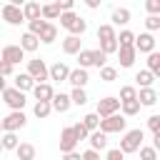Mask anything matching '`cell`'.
<instances>
[{
	"mask_svg": "<svg viewBox=\"0 0 160 160\" xmlns=\"http://www.w3.org/2000/svg\"><path fill=\"white\" fill-rule=\"evenodd\" d=\"M22 15H25V20L40 18V5L32 2V0H25V2H22Z\"/></svg>",
	"mask_w": 160,
	"mask_h": 160,
	"instance_id": "484cf974",
	"label": "cell"
},
{
	"mask_svg": "<svg viewBox=\"0 0 160 160\" xmlns=\"http://www.w3.org/2000/svg\"><path fill=\"white\" fill-rule=\"evenodd\" d=\"M118 32H115V25L112 22H105V25H100L98 28V40H110V38H115Z\"/></svg>",
	"mask_w": 160,
	"mask_h": 160,
	"instance_id": "d6a6232c",
	"label": "cell"
},
{
	"mask_svg": "<svg viewBox=\"0 0 160 160\" xmlns=\"http://www.w3.org/2000/svg\"><path fill=\"white\" fill-rule=\"evenodd\" d=\"M145 10L150 15H160V0H145Z\"/></svg>",
	"mask_w": 160,
	"mask_h": 160,
	"instance_id": "ee69618b",
	"label": "cell"
},
{
	"mask_svg": "<svg viewBox=\"0 0 160 160\" xmlns=\"http://www.w3.org/2000/svg\"><path fill=\"white\" fill-rule=\"evenodd\" d=\"M0 95H2V102H5L10 110H22L25 102H28V100H25V92L18 90V88H5Z\"/></svg>",
	"mask_w": 160,
	"mask_h": 160,
	"instance_id": "5b68a950",
	"label": "cell"
},
{
	"mask_svg": "<svg viewBox=\"0 0 160 160\" xmlns=\"http://www.w3.org/2000/svg\"><path fill=\"white\" fill-rule=\"evenodd\" d=\"M80 155H82V160H98V158H100V150L90 148V150H85V152H80Z\"/></svg>",
	"mask_w": 160,
	"mask_h": 160,
	"instance_id": "c3c4849f",
	"label": "cell"
},
{
	"mask_svg": "<svg viewBox=\"0 0 160 160\" xmlns=\"http://www.w3.org/2000/svg\"><path fill=\"white\" fill-rule=\"evenodd\" d=\"M62 155H65V160H82V155H80L75 148H72V150H68V152H62Z\"/></svg>",
	"mask_w": 160,
	"mask_h": 160,
	"instance_id": "681fc988",
	"label": "cell"
},
{
	"mask_svg": "<svg viewBox=\"0 0 160 160\" xmlns=\"http://www.w3.org/2000/svg\"><path fill=\"white\" fill-rule=\"evenodd\" d=\"M45 22H48V20H45V18H42V15H40V18H32V20H28V30H30V32H35V35H38V32H40V30H42V25H45Z\"/></svg>",
	"mask_w": 160,
	"mask_h": 160,
	"instance_id": "8d00e7d4",
	"label": "cell"
},
{
	"mask_svg": "<svg viewBox=\"0 0 160 160\" xmlns=\"http://www.w3.org/2000/svg\"><path fill=\"white\" fill-rule=\"evenodd\" d=\"M88 140H90V145H92L95 150H105V148H108V132H102L100 128L90 130V132H88Z\"/></svg>",
	"mask_w": 160,
	"mask_h": 160,
	"instance_id": "ac0fdd59",
	"label": "cell"
},
{
	"mask_svg": "<svg viewBox=\"0 0 160 160\" xmlns=\"http://www.w3.org/2000/svg\"><path fill=\"white\" fill-rule=\"evenodd\" d=\"M125 125H128V120H125V115H118V110L110 112V115H105V118H100V122H98V128L102 132H108V135L110 132H122Z\"/></svg>",
	"mask_w": 160,
	"mask_h": 160,
	"instance_id": "277c9868",
	"label": "cell"
},
{
	"mask_svg": "<svg viewBox=\"0 0 160 160\" xmlns=\"http://www.w3.org/2000/svg\"><path fill=\"white\" fill-rule=\"evenodd\" d=\"M70 102H72V105H85V102H88V92H85V88H72V92H70Z\"/></svg>",
	"mask_w": 160,
	"mask_h": 160,
	"instance_id": "836d02e7",
	"label": "cell"
},
{
	"mask_svg": "<svg viewBox=\"0 0 160 160\" xmlns=\"http://www.w3.org/2000/svg\"><path fill=\"white\" fill-rule=\"evenodd\" d=\"M32 112H35V118H48V115L52 112L50 100H38V102H35V108H32Z\"/></svg>",
	"mask_w": 160,
	"mask_h": 160,
	"instance_id": "4dcf8cb0",
	"label": "cell"
},
{
	"mask_svg": "<svg viewBox=\"0 0 160 160\" xmlns=\"http://www.w3.org/2000/svg\"><path fill=\"white\" fill-rule=\"evenodd\" d=\"M32 85H35V80L30 78V72H20V75H15V88H18V90L25 92V90H30Z\"/></svg>",
	"mask_w": 160,
	"mask_h": 160,
	"instance_id": "83f0119b",
	"label": "cell"
},
{
	"mask_svg": "<svg viewBox=\"0 0 160 160\" xmlns=\"http://www.w3.org/2000/svg\"><path fill=\"white\" fill-rule=\"evenodd\" d=\"M135 82H138L140 88H145V85H152V82H155V75H152L150 70H140V72L135 75Z\"/></svg>",
	"mask_w": 160,
	"mask_h": 160,
	"instance_id": "e575fe53",
	"label": "cell"
},
{
	"mask_svg": "<svg viewBox=\"0 0 160 160\" xmlns=\"http://www.w3.org/2000/svg\"><path fill=\"white\" fill-rule=\"evenodd\" d=\"M118 38V45H132V40H135V32H130V30H122L120 35H115Z\"/></svg>",
	"mask_w": 160,
	"mask_h": 160,
	"instance_id": "60d3db41",
	"label": "cell"
},
{
	"mask_svg": "<svg viewBox=\"0 0 160 160\" xmlns=\"http://www.w3.org/2000/svg\"><path fill=\"white\" fill-rule=\"evenodd\" d=\"M118 58H120V65L122 68H132V62H135V55H138V50L132 48V45H118Z\"/></svg>",
	"mask_w": 160,
	"mask_h": 160,
	"instance_id": "8fae6325",
	"label": "cell"
},
{
	"mask_svg": "<svg viewBox=\"0 0 160 160\" xmlns=\"http://www.w3.org/2000/svg\"><path fill=\"white\" fill-rule=\"evenodd\" d=\"M82 48V40H80V35H68L65 40H62V52L65 55H78V50Z\"/></svg>",
	"mask_w": 160,
	"mask_h": 160,
	"instance_id": "d6986e66",
	"label": "cell"
},
{
	"mask_svg": "<svg viewBox=\"0 0 160 160\" xmlns=\"http://www.w3.org/2000/svg\"><path fill=\"white\" fill-rule=\"evenodd\" d=\"M100 50L105 55H112L118 50V38H110V40H100Z\"/></svg>",
	"mask_w": 160,
	"mask_h": 160,
	"instance_id": "d590c367",
	"label": "cell"
},
{
	"mask_svg": "<svg viewBox=\"0 0 160 160\" xmlns=\"http://www.w3.org/2000/svg\"><path fill=\"white\" fill-rule=\"evenodd\" d=\"M138 100H140V105H148V108H152V105L158 102V90H155L152 85H145V88H140V92H138Z\"/></svg>",
	"mask_w": 160,
	"mask_h": 160,
	"instance_id": "9a60e30c",
	"label": "cell"
},
{
	"mask_svg": "<svg viewBox=\"0 0 160 160\" xmlns=\"http://www.w3.org/2000/svg\"><path fill=\"white\" fill-rule=\"evenodd\" d=\"M148 70H150L155 78L160 75V52H155V50L148 52Z\"/></svg>",
	"mask_w": 160,
	"mask_h": 160,
	"instance_id": "f546056e",
	"label": "cell"
},
{
	"mask_svg": "<svg viewBox=\"0 0 160 160\" xmlns=\"http://www.w3.org/2000/svg\"><path fill=\"white\" fill-rule=\"evenodd\" d=\"M105 158H108V160H122V158H125V152H122L120 148H112V150H108V152H105Z\"/></svg>",
	"mask_w": 160,
	"mask_h": 160,
	"instance_id": "f6af8a7d",
	"label": "cell"
},
{
	"mask_svg": "<svg viewBox=\"0 0 160 160\" xmlns=\"http://www.w3.org/2000/svg\"><path fill=\"white\" fill-rule=\"evenodd\" d=\"M58 5H60V10H72V5H75V0H55Z\"/></svg>",
	"mask_w": 160,
	"mask_h": 160,
	"instance_id": "f907efd6",
	"label": "cell"
},
{
	"mask_svg": "<svg viewBox=\"0 0 160 160\" xmlns=\"http://www.w3.org/2000/svg\"><path fill=\"white\" fill-rule=\"evenodd\" d=\"M105 60H108V55L100 50V48H95V50H78V62H80V68H100V65H105Z\"/></svg>",
	"mask_w": 160,
	"mask_h": 160,
	"instance_id": "7a4b0ae2",
	"label": "cell"
},
{
	"mask_svg": "<svg viewBox=\"0 0 160 160\" xmlns=\"http://www.w3.org/2000/svg\"><path fill=\"white\" fill-rule=\"evenodd\" d=\"M10 2H12V5H22L25 0H10Z\"/></svg>",
	"mask_w": 160,
	"mask_h": 160,
	"instance_id": "db71d44e",
	"label": "cell"
},
{
	"mask_svg": "<svg viewBox=\"0 0 160 160\" xmlns=\"http://www.w3.org/2000/svg\"><path fill=\"white\" fill-rule=\"evenodd\" d=\"M130 18H132V15H130L128 8H115L112 15H110V22H112V25H128Z\"/></svg>",
	"mask_w": 160,
	"mask_h": 160,
	"instance_id": "603a6c76",
	"label": "cell"
},
{
	"mask_svg": "<svg viewBox=\"0 0 160 160\" xmlns=\"http://www.w3.org/2000/svg\"><path fill=\"white\" fill-rule=\"evenodd\" d=\"M58 20H60V25H62L68 32H72V35H82V32L88 30V22H85V18L75 15L72 10H60Z\"/></svg>",
	"mask_w": 160,
	"mask_h": 160,
	"instance_id": "6da1fadb",
	"label": "cell"
},
{
	"mask_svg": "<svg viewBox=\"0 0 160 160\" xmlns=\"http://www.w3.org/2000/svg\"><path fill=\"white\" fill-rule=\"evenodd\" d=\"M68 72H70V68L65 65V62H55V65H50L48 68V80H55V82H65L68 80Z\"/></svg>",
	"mask_w": 160,
	"mask_h": 160,
	"instance_id": "7c38bea8",
	"label": "cell"
},
{
	"mask_svg": "<svg viewBox=\"0 0 160 160\" xmlns=\"http://www.w3.org/2000/svg\"><path fill=\"white\" fill-rule=\"evenodd\" d=\"M138 150H140V158H142V160H158V150H155V148H142V145H140Z\"/></svg>",
	"mask_w": 160,
	"mask_h": 160,
	"instance_id": "7bdbcfd3",
	"label": "cell"
},
{
	"mask_svg": "<svg viewBox=\"0 0 160 160\" xmlns=\"http://www.w3.org/2000/svg\"><path fill=\"white\" fill-rule=\"evenodd\" d=\"M98 122H100V115H98V112H88V115L82 118V125H85L88 130H95Z\"/></svg>",
	"mask_w": 160,
	"mask_h": 160,
	"instance_id": "74e56055",
	"label": "cell"
},
{
	"mask_svg": "<svg viewBox=\"0 0 160 160\" xmlns=\"http://www.w3.org/2000/svg\"><path fill=\"white\" fill-rule=\"evenodd\" d=\"M0 58L8 60V62H12V65H18V62L25 58V50H22L20 45H5V48L0 50Z\"/></svg>",
	"mask_w": 160,
	"mask_h": 160,
	"instance_id": "30bf717a",
	"label": "cell"
},
{
	"mask_svg": "<svg viewBox=\"0 0 160 160\" xmlns=\"http://www.w3.org/2000/svg\"><path fill=\"white\" fill-rule=\"evenodd\" d=\"M38 40H40V42H45V45L55 42V40H58V28H55L52 22H45V25H42V30L38 32Z\"/></svg>",
	"mask_w": 160,
	"mask_h": 160,
	"instance_id": "44dd1931",
	"label": "cell"
},
{
	"mask_svg": "<svg viewBox=\"0 0 160 160\" xmlns=\"http://www.w3.org/2000/svg\"><path fill=\"white\" fill-rule=\"evenodd\" d=\"M85 5H88L90 10H95V8H100V0H85Z\"/></svg>",
	"mask_w": 160,
	"mask_h": 160,
	"instance_id": "816d5d0a",
	"label": "cell"
},
{
	"mask_svg": "<svg viewBox=\"0 0 160 160\" xmlns=\"http://www.w3.org/2000/svg\"><path fill=\"white\" fill-rule=\"evenodd\" d=\"M122 132H125V130H122ZM142 140H145V132H142L140 128L128 130V132L122 135V140H120V150H122L125 155H132V152H138V148L142 145Z\"/></svg>",
	"mask_w": 160,
	"mask_h": 160,
	"instance_id": "3957f363",
	"label": "cell"
},
{
	"mask_svg": "<svg viewBox=\"0 0 160 160\" xmlns=\"http://www.w3.org/2000/svg\"><path fill=\"white\" fill-rule=\"evenodd\" d=\"M5 88H8V85H5V75H2V72H0V92H2V90H5Z\"/></svg>",
	"mask_w": 160,
	"mask_h": 160,
	"instance_id": "f5cc1de1",
	"label": "cell"
},
{
	"mask_svg": "<svg viewBox=\"0 0 160 160\" xmlns=\"http://www.w3.org/2000/svg\"><path fill=\"white\" fill-rule=\"evenodd\" d=\"M50 105H52V110H58V112H68L72 102H70V95H65V92H52Z\"/></svg>",
	"mask_w": 160,
	"mask_h": 160,
	"instance_id": "2e32d148",
	"label": "cell"
},
{
	"mask_svg": "<svg viewBox=\"0 0 160 160\" xmlns=\"http://www.w3.org/2000/svg\"><path fill=\"white\" fill-rule=\"evenodd\" d=\"M132 98H138V90L132 85H122L120 88V100H132Z\"/></svg>",
	"mask_w": 160,
	"mask_h": 160,
	"instance_id": "b9f144b4",
	"label": "cell"
},
{
	"mask_svg": "<svg viewBox=\"0 0 160 160\" xmlns=\"http://www.w3.org/2000/svg\"><path fill=\"white\" fill-rule=\"evenodd\" d=\"M132 48L138 50V52H150V50H155V35L148 30V32H140V35H135V40H132Z\"/></svg>",
	"mask_w": 160,
	"mask_h": 160,
	"instance_id": "ba28073f",
	"label": "cell"
},
{
	"mask_svg": "<svg viewBox=\"0 0 160 160\" xmlns=\"http://www.w3.org/2000/svg\"><path fill=\"white\" fill-rule=\"evenodd\" d=\"M0 122H2V130H12V132H18L20 128H25L28 118H25V112H22V110H10Z\"/></svg>",
	"mask_w": 160,
	"mask_h": 160,
	"instance_id": "8992f818",
	"label": "cell"
},
{
	"mask_svg": "<svg viewBox=\"0 0 160 160\" xmlns=\"http://www.w3.org/2000/svg\"><path fill=\"white\" fill-rule=\"evenodd\" d=\"M145 28H148L150 32L160 30V15H148V18H145Z\"/></svg>",
	"mask_w": 160,
	"mask_h": 160,
	"instance_id": "ab89813d",
	"label": "cell"
},
{
	"mask_svg": "<svg viewBox=\"0 0 160 160\" xmlns=\"http://www.w3.org/2000/svg\"><path fill=\"white\" fill-rule=\"evenodd\" d=\"M30 90H32L35 100H50V98H52V92H55V90H52V85H50V82H45V80H42V82H35Z\"/></svg>",
	"mask_w": 160,
	"mask_h": 160,
	"instance_id": "ffe728a7",
	"label": "cell"
},
{
	"mask_svg": "<svg viewBox=\"0 0 160 160\" xmlns=\"http://www.w3.org/2000/svg\"><path fill=\"white\" fill-rule=\"evenodd\" d=\"M20 48H22L25 52H35V50L40 48V40H38V35L28 30V32H25V35L20 38Z\"/></svg>",
	"mask_w": 160,
	"mask_h": 160,
	"instance_id": "7402d4cb",
	"label": "cell"
},
{
	"mask_svg": "<svg viewBox=\"0 0 160 160\" xmlns=\"http://www.w3.org/2000/svg\"><path fill=\"white\" fill-rule=\"evenodd\" d=\"M28 72H30V78H32L35 82H42V80H48V65H45L40 58H35V60H28Z\"/></svg>",
	"mask_w": 160,
	"mask_h": 160,
	"instance_id": "9c48e42d",
	"label": "cell"
},
{
	"mask_svg": "<svg viewBox=\"0 0 160 160\" xmlns=\"http://www.w3.org/2000/svg\"><path fill=\"white\" fill-rule=\"evenodd\" d=\"M75 145H78V138H75L72 128H62V132H60V152H68Z\"/></svg>",
	"mask_w": 160,
	"mask_h": 160,
	"instance_id": "e0dca14e",
	"label": "cell"
},
{
	"mask_svg": "<svg viewBox=\"0 0 160 160\" xmlns=\"http://www.w3.org/2000/svg\"><path fill=\"white\" fill-rule=\"evenodd\" d=\"M88 68H75V70H70L68 72V82L72 85V88H85L88 85Z\"/></svg>",
	"mask_w": 160,
	"mask_h": 160,
	"instance_id": "5bb4252c",
	"label": "cell"
},
{
	"mask_svg": "<svg viewBox=\"0 0 160 160\" xmlns=\"http://www.w3.org/2000/svg\"><path fill=\"white\" fill-rule=\"evenodd\" d=\"M70 128H72V132H75L78 142H80V140H88V132H90V130H88L82 122H75V125H70Z\"/></svg>",
	"mask_w": 160,
	"mask_h": 160,
	"instance_id": "f35d334b",
	"label": "cell"
},
{
	"mask_svg": "<svg viewBox=\"0 0 160 160\" xmlns=\"http://www.w3.org/2000/svg\"><path fill=\"white\" fill-rule=\"evenodd\" d=\"M15 155H18V160H32V158H35V145H30V142H18V145H15Z\"/></svg>",
	"mask_w": 160,
	"mask_h": 160,
	"instance_id": "d4e9b609",
	"label": "cell"
},
{
	"mask_svg": "<svg viewBox=\"0 0 160 160\" xmlns=\"http://www.w3.org/2000/svg\"><path fill=\"white\" fill-rule=\"evenodd\" d=\"M40 15H42L45 20H58V15H60V5H58V2H48V5L40 8Z\"/></svg>",
	"mask_w": 160,
	"mask_h": 160,
	"instance_id": "4316f807",
	"label": "cell"
},
{
	"mask_svg": "<svg viewBox=\"0 0 160 160\" xmlns=\"http://www.w3.org/2000/svg\"><path fill=\"white\" fill-rule=\"evenodd\" d=\"M0 152H2V140H0Z\"/></svg>",
	"mask_w": 160,
	"mask_h": 160,
	"instance_id": "11a10c76",
	"label": "cell"
},
{
	"mask_svg": "<svg viewBox=\"0 0 160 160\" xmlns=\"http://www.w3.org/2000/svg\"><path fill=\"white\" fill-rule=\"evenodd\" d=\"M100 80L102 82H115L118 80V70L112 65H100Z\"/></svg>",
	"mask_w": 160,
	"mask_h": 160,
	"instance_id": "1f68e13d",
	"label": "cell"
},
{
	"mask_svg": "<svg viewBox=\"0 0 160 160\" xmlns=\"http://www.w3.org/2000/svg\"><path fill=\"white\" fill-rule=\"evenodd\" d=\"M140 100L138 98H132V100H120V110H122V115L125 118H130V115H138L140 112Z\"/></svg>",
	"mask_w": 160,
	"mask_h": 160,
	"instance_id": "cb8c5ba5",
	"label": "cell"
},
{
	"mask_svg": "<svg viewBox=\"0 0 160 160\" xmlns=\"http://www.w3.org/2000/svg\"><path fill=\"white\" fill-rule=\"evenodd\" d=\"M148 128H150L152 132H158V130H160V115H150V118H148Z\"/></svg>",
	"mask_w": 160,
	"mask_h": 160,
	"instance_id": "bcb514c9",
	"label": "cell"
},
{
	"mask_svg": "<svg viewBox=\"0 0 160 160\" xmlns=\"http://www.w3.org/2000/svg\"><path fill=\"white\" fill-rule=\"evenodd\" d=\"M115 110H120V98H102V100H98V110L95 112L100 118H105V115H110Z\"/></svg>",
	"mask_w": 160,
	"mask_h": 160,
	"instance_id": "4fadbf2b",
	"label": "cell"
},
{
	"mask_svg": "<svg viewBox=\"0 0 160 160\" xmlns=\"http://www.w3.org/2000/svg\"><path fill=\"white\" fill-rule=\"evenodd\" d=\"M0 132H2V122H0Z\"/></svg>",
	"mask_w": 160,
	"mask_h": 160,
	"instance_id": "9f6ffc18",
	"label": "cell"
},
{
	"mask_svg": "<svg viewBox=\"0 0 160 160\" xmlns=\"http://www.w3.org/2000/svg\"><path fill=\"white\" fill-rule=\"evenodd\" d=\"M0 140H2V150H15V145L20 142V140H18V135H15L12 130H2Z\"/></svg>",
	"mask_w": 160,
	"mask_h": 160,
	"instance_id": "f1b7e54d",
	"label": "cell"
},
{
	"mask_svg": "<svg viewBox=\"0 0 160 160\" xmlns=\"http://www.w3.org/2000/svg\"><path fill=\"white\" fill-rule=\"evenodd\" d=\"M0 15H2V20H5L8 25H20V22H25L22 8H20V5H12V2H8V5L0 10Z\"/></svg>",
	"mask_w": 160,
	"mask_h": 160,
	"instance_id": "52a82bcc",
	"label": "cell"
},
{
	"mask_svg": "<svg viewBox=\"0 0 160 160\" xmlns=\"http://www.w3.org/2000/svg\"><path fill=\"white\" fill-rule=\"evenodd\" d=\"M12 68H15L12 62H8V60H2V58H0V72H2L5 78H8V75H12Z\"/></svg>",
	"mask_w": 160,
	"mask_h": 160,
	"instance_id": "7dc6e473",
	"label": "cell"
}]
</instances>
